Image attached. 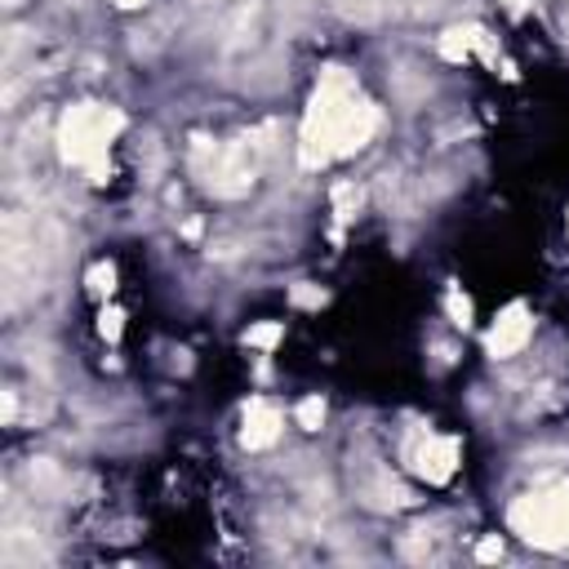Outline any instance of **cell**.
<instances>
[{"label":"cell","instance_id":"obj_13","mask_svg":"<svg viewBox=\"0 0 569 569\" xmlns=\"http://www.w3.org/2000/svg\"><path fill=\"white\" fill-rule=\"evenodd\" d=\"M445 307H449V316H453V325H467L471 320V302L458 293V289H449L445 293Z\"/></svg>","mask_w":569,"mask_h":569},{"label":"cell","instance_id":"obj_9","mask_svg":"<svg viewBox=\"0 0 569 569\" xmlns=\"http://www.w3.org/2000/svg\"><path fill=\"white\" fill-rule=\"evenodd\" d=\"M27 480H31V489H36V493H58V489L67 485L62 467H58V462H49V458H36V462L27 467Z\"/></svg>","mask_w":569,"mask_h":569},{"label":"cell","instance_id":"obj_20","mask_svg":"<svg viewBox=\"0 0 569 569\" xmlns=\"http://www.w3.org/2000/svg\"><path fill=\"white\" fill-rule=\"evenodd\" d=\"M4 4H22V0H4Z\"/></svg>","mask_w":569,"mask_h":569},{"label":"cell","instance_id":"obj_5","mask_svg":"<svg viewBox=\"0 0 569 569\" xmlns=\"http://www.w3.org/2000/svg\"><path fill=\"white\" fill-rule=\"evenodd\" d=\"M529 333H533V320H529V311H525V302H511L498 320H493V329H489V356H516L525 342H529Z\"/></svg>","mask_w":569,"mask_h":569},{"label":"cell","instance_id":"obj_17","mask_svg":"<svg viewBox=\"0 0 569 569\" xmlns=\"http://www.w3.org/2000/svg\"><path fill=\"white\" fill-rule=\"evenodd\" d=\"M13 413H18V396L4 391V422H13Z\"/></svg>","mask_w":569,"mask_h":569},{"label":"cell","instance_id":"obj_18","mask_svg":"<svg viewBox=\"0 0 569 569\" xmlns=\"http://www.w3.org/2000/svg\"><path fill=\"white\" fill-rule=\"evenodd\" d=\"M502 4H507L511 13H525V9H529V0H502Z\"/></svg>","mask_w":569,"mask_h":569},{"label":"cell","instance_id":"obj_11","mask_svg":"<svg viewBox=\"0 0 569 569\" xmlns=\"http://www.w3.org/2000/svg\"><path fill=\"white\" fill-rule=\"evenodd\" d=\"M356 204H360V187H351V182H338V187H333V213L347 222V218L356 213Z\"/></svg>","mask_w":569,"mask_h":569},{"label":"cell","instance_id":"obj_3","mask_svg":"<svg viewBox=\"0 0 569 569\" xmlns=\"http://www.w3.org/2000/svg\"><path fill=\"white\" fill-rule=\"evenodd\" d=\"M511 529L533 547H565L569 542V480L542 485L511 502Z\"/></svg>","mask_w":569,"mask_h":569},{"label":"cell","instance_id":"obj_14","mask_svg":"<svg viewBox=\"0 0 569 569\" xmlns=\"http://www.w3.org/2000/svg\"><path fill=\"white\" fill-rule=\"evenodd\" d=\"M280 333H284L280 325H258V329H249V333H244V342H249V347H276V338H280Z\"/></svg>","mask_w":569,"mask_h":569},{"label":"cell","instance_id":"obj_7","mask_svg":"<svg viewBox=\"0 0 569 569\" xmlns=\"http://www.w3.org/2000/svg\"><path fill=\"white\" fill-rule=\"evenodd\" d=\"M280 409H271L267 400H253L249 405V413H244V431H240V440H244V449H267V445H276L280 440Z\"/></svg>","mask_w":569,"mask_h":569},{"label":"cell","instance_id":"obj_4","mask_svg":"<svg viewBox=\"0 0 569 569\" xmlns=\"http://www.w3.org/2000/svg\"><path fill=\"white\" fill-rule=\"evenodd\" d=\"M258 151H262V147H258L253 138L222 142V147H218V160H213V169H209L213 196H222V200L244 196V191L253 187V173H258Z\"/></svg>","mask_w":569,"mask_h":569},{"label":"cell","instance_id":"obj_16","mask_svg":"<svg viewBox=\"0 0 569 569\" xmlns=\"http://www.w3.org/2000/svg\"><path fill=\"white\" fill-rule=\"evenodd\" d=\"M476 556H480V560H498V556H502V542H498V538H485V542L476 547Z\"/></svg>","mask_w":569,"mask_h":569},{"label":"cell","instance_id":"obj_10","mask_svg":"<svg viewBox=\"0 0 569 569\" xmlns=\"http://www.w3.org/2000/svg\"><path fill=\"white\" fill-rule=\"evenodd\" d=\"M333 9L347 18V22H360V27H369V22H378L382 18V0H333Z\"/></svg>","mask_w":569,"mask_h":569},{"label":"cell","instance_id":"obj_6","mask_svg":"<svg viewBox=\"0 0 569 569\" xmlns=\"http://www.w3.org/2000/svg\"><path fill=\"white\" fill-rule=\"evenodd\" d=\"M453 462H458V445L445 440V436H427V440L409 445V467L418 476H427V480H449Z\"/></svg>","mask_w":569,"mask_h":569},{"label":"cell","instance_id":"obj_1","mask_svg":"<svg viewBox=\"0 0 569 569\" xmlns=\"http://www.w3.org/2000/svg\"><path fill=\"white\" fill-rule=\"evenodd\" d=\"M373 129H378V111L356 93L342 67H329L302 124V160L320 164L329 156H351L356 147L369 142Z\"/></svg>","mask_w":569,"mask_h":569},{"label":"cell","instance_id":"obj_2","mask_svg":"<svg viewBox=\"0 0 569 569\" xmlns=\"http://www.w3.org/2000/svg\"><path fill=\"white\" fill-rule=\"evenodd\" d=\"M124 116L111 111V107H71L58 124V142H62V160L67 164H80L89 169L93 178H102V164H107V142L120 133Z\"/></svg>","mask_w":569,"mask_h":569},{"label":"cell","instance_id":"obj_15","mask_svg":"<svg viewBox=\"0 0 569 569\" xmlns=\"http://www.w3.org/2000/svg\"><path fill=\"white\" fill-rule=\"evenodd\" d=\"M111 280H116L111 267H93V271H89V284H93L98 293H111Z\"/></svg>","mask_w":569,"mask_h":569},{"label":"cell","instance_id":"obj_19","mask_svg":"<svg viewBox=\"0 0 569 569\" xmlns=\"http://www.w3.org/2000/svg\"><path fill=\"white\" fill-rule=\"evenodd\" d=\"M120 9H138V4H147V0H116Z\"/></svg>","mask_w":569,"mask_h":569},{"label":"cell","instance_id":"obj_12","mask_svg":"<svg viewBox=\"0 0 569 569\" xmlns=\"http://www.w3.org/2000/svg\"><path fill=\"white\" fill-rule=\"evenodd\" d=\"M298 422H302L307 431H320V422H325V400H320V396H307V400L298 405Z\"/></svg>","mask_w":569,"mask_h":569},{"label":"cell","instance_id":"obj_8","mask_svg":"<svg viewBox=\"0 0 569 569\" xmlns=\"http://www.w3.org/2000/svg\"><path fill=\"white\" fill-rule=\"evenodd\" d=\"M360 498L369 502V507H378V511H387V507H405V502H413L409 498V489L405 485H396L387 471H373L365 485H360Z\"/></svg>","mask_w":569,"mask_h":569}]
</instances>
